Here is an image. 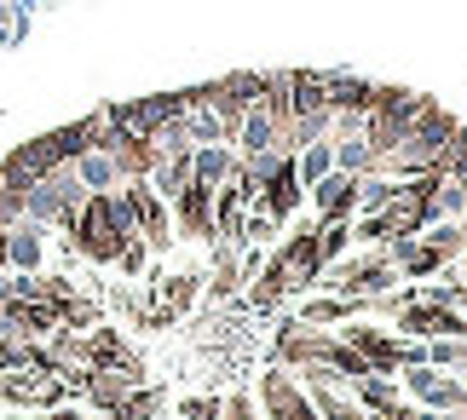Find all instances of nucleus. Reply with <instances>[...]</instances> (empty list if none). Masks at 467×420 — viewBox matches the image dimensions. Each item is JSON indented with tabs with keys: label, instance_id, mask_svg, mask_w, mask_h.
Segmentation results:
<instances>
[{
	"label": "nucleus",
	"instance_id": "obj_13",
	"mask_svg": "<svg viewBox=\"0 0 467 420\" xmlns=\"http://www.w3.org/2000/svg\"><path fill=\"white\" fill-rule=\"evenodd\" d=\"M243 265H237V242H220L213 236V294H237Z\"/></svg>",
	"mask_w": 467,
	"mask_h": 420
},
{
	"label": "nucleus",
	"instance_id": "obj_9",
	"mask_svg": "<svg viewBox=\"0 0 467 420\" xmlns=\"http://www.w3.org/2000/svg\"><path fill=\"white\" fill-rule=\"evenodd\" d=\"M69 168H76V179L87 185V196H93V190H116V185H121V179H116V161L104 156V150H81L76 161H69Z\"/></svg>",
	"mask_w": 467,
	"mask_h": 420
},
{
	"label": "nucleus",
	"instance_id": "obj_3",
	"mask_svg": "<svg viewBox=\"0 0 467 420\" xmlns=\"http://www.w3.org/2000/svg\"><path fill=\"white\" fill-rule=\"evenodd\" d=\"M312 202H317L323 219H352V208H358V173L329 168V173L312 185Z\"/></svg>",
	"mask_w": 467,
	"mask_h": 420
},
{
	"label": "nucleus",
	"instance_id": "obj_8",
	"mask_svg": "<svg viewBox=\"0 0 467 420\" xmlns=\"http://www.w3.org/2000/svg\"><path fill=\"white\" fill-rule=\"evenodd\" d=\"M329 168H335V144H329V138L300 144V150H295V179H300V190H312Z\"/></svg>",
	"mask_w": 467,
	"mask_h": 420
},
{
	"label": "nucleus",
	"instance_id": "obj_12",
	"mask_svg": "<svg viewBox=\"0 0 467 420\" xmlns=\"http://www.w3.org/2000/svg\"><path fill=\"white\" fill-rule=\"evenodd\" d=\"M462 213H467V185L462 179H439L433 196H427V225L433 219H462Z\"/></svg>",
	"mask_w": 467,
	"mask_h": 420
},
{
	"label": "nucleus",
	"instance_id": "obj_16",
	"mask_svg": "<svg viewBox=\"0 0 467 420\" xmlns=\"http://www.w3.org/2000/svg\"><path fill=\"white\" fill-rule=\"evenodd\" d=\"M145 260H150V248H145V242H139V236H133V242H128V248H121V253H116V265H121V271H128V277H139V271H145Z\"/></svg>",
	"mask_w": 467,
	"mask_h": 420
},
{
	"label": "nucleus",
	"instance_id": "obj_1",
	"mask_svg": "<svg viewBox=\"0 0 467 420\" xmlns=\"http://www.w3.org/2000/svg\"><path fill=\"white\" fill-rule=\"evenodd\" d=\"M399 334H416V340H444V334H467V317L451 312V305H433V300H416L399 312Z\"/></svg>",
	"mask_w": 467,
	"mask_h": 420
},
{
	"label": "nucleus",
	"instance_id": "obj_5",
	"mask_svg": "<svg viewBox=\"0 0 467 420\" xmlns=\"http://www.w3.org/2000/svg\"><path fill=\"white\" fill-rule=\"evenodd\" d=\"M231 168H237V150H231V144H196L191 150V179L208 185V190H220L231 179Z\"/></svg>",
	"mask_w": 467,
	"mask_h": 420
},
{
	"label": "nucleus",
	"instance_id": "obj_18",
	"mask_svg": "<svg viewBox=\"0 0 467 420\" xmlns=\"http://www.w3.org/2000/svg\"><path fill=\"white\" fill-rule=\"evenodd\" d=\"M456 380H462V392H467V369H456Z\"/></svg>",
	"mask_w": 467,
	"mask_h": 420
},
{
	"label": "nucleus",
	"instance_id": "obj_7",
	"mask_svg": "<svg viewBox=\"0 0 467 420\" xmlns=\"http://www.w3.org/2000/svg\"><path fill=\"white\" fill-rule=\"evenodd\" d=\"M369 93H375V81L364 76H323V104L335 109H358V116H369Z\"/></svg>",
	"mask_w": 467,
	"mask_h": 420
},
{
	"label": "nucleus",
	"instance_id": "obj_17",
	"mask_svg": "<svg viewBox=\"0 0 467 420\" xmlns=\"http://www.w3.org/2000/svg\"><path fill=\"white\" fill-rule=\"evenodd\" d=\"M456 277L467 282V242H462V253H456Z\"/></svg>",
	"mask_w": 467,
	"mask_h": 420
},
{
	"label": "nucleus",
	"instance_id": "obj_2",
	"mask_svg": "<svg viewBox=\"0 0 467 420\" xmlns=\"http://www.w3.org/2000/svg\"><path fill=\"white\" fill-rule=\"evenodd\" d=\"M260 404H265V420H306V415H317L295 374H265L260 380Z\"/></svg>",
	"mask_w": 467,
	"mask_h": 420
},
{
	"label": "nucleus",
	"instance_id": "obj_4",
	"mask_svg": "<svg viewBox=\"0 0 467 420\" xmlns=\"http://www.w3.org/2000/svg\"><path fill=\"white\" fill-rule=\"evenodd\" d=\"M173 213H179V230H185V236H208V242H213V190L208 185L191 179V185L173 196Z\"/></svg>",
	"mask_w": 467,
	"mask_h": 420
},
{
	"label": "nucleus",
	"instance_id": "obj_10",
	"mask_svg": "<svg viewBox=\"0 0 467 420\" xmlns=\"http://www.w3.org/2000/svg\"><path fill=\"white\" fill-rule=\"evenodd\" d=\"M329 345H335V340L323 334V328H306V334H300V328H289V334H283V357L306 369V363H323V357H329Z\"/></svg>",
	"mask_w": 467,
	"mask_h": 420
},
{
	"label": "nucleus",
	"instance_id": "obj_14",
	"mask_svg": "<svg viewBox=\"0 0 467 420\" xmlns=\"http://www.w3.org/2000/svg\"><path fill=\"white\" fill-rule=\"evenodd\" d=\"M439 173H444V179H462V185H467V127H462V121H456V133L444 138V150H439Z\"/></svg>",
	"mask_w": 467,
	"mask_h": 420
},
{
	"label": "nucleus",
	"instance_id": "obj_19",
	"mask_svg": "<svg viewBox=\"0 0 467 420\" xmlns=\"http://www.w3.org/2000/svg\"><path fill=\"white\" fill-rule=\"evenodd\" d=\"M456 225H462V236H467V213H462V219H456Z\"/></svg>",
	"mask_w": 467,
	"mask_h": 420
},
{
	"label": "nucleus",
	"instance_id": "obj_6",
	"mask_svg": "<svg viewBox=\"0 0 467 420\" xmlns=\"http://www.w3.org/2000/svg\"><path fill=\"white\" fill-rule=\"evenodd\" d=\"M41 230L35 219H17V225H6V265L12 271H41Z\"/></svg>",
	"mask_w": 467,
	"mask_h": 420
},
{
	"label": "nucleus",
	"instance_id": "obj_11",
	"mask_svg": "<svg viewBox=\"0 0 467 420\" xmlns=\"http://www.w3.org/2000/svg\"><path fill=\"white\" fill-rule=\"evenodd\" d=\"M392 202H399V179H387V173L358 179V208L352 213H387Z\"/></svg>",
	"mask_w": 467,
	"mask_h": 420
},
{
	"label": "nucleus",
	"instance_id": "obj_15",
	"mask_svg": "<svg viewBox=\"0 0 467 420\" xmlns=\"http://www.w3.org/2000/svg\"><path fill=\"white\" fill-rule=\"evenodd\" d=\"M220 420H254V397H248V392L220 397Z\"/></svg>",
	"mask_w": 467,
	"mask_h": 420
}]
</instances>
